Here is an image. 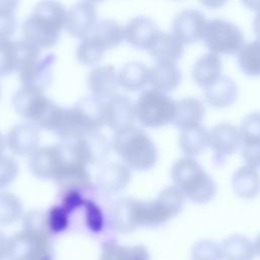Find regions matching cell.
I'll return each instance as SVG.
<instances>
[{"mask_svg":"<svg viewBox=\"0 0 260 260\" xmlns=\"http://www.w3.org/2000/svg\"><path fill=\"white\" fill-rule=\"evenodd\" d=\"M66 15V8L58 0L39 1L22 23L23 39L42 50L54 47L65 28Z\"/></svg>","mask_w":260,"mask_h":260,"instance_id":"1","label":"cell"},{"mask_svg":"<svg viewBox=\"0 0 260 260\" xmlns=\"http://www.w3.org/2000/svg\"><path fill=\"white\" fill-rule=\"evenodd\" d=\"M85 164L71 142L39 147L28 160L30 173L42 180H58Z\"/></svg>","mask_w":260,"mask_h":260,"instance_id":"2","label":"cell"},{"mask_svg":"<svg viewBox=\"0 0 260 260\" xmlns=\"http://www.w3.org/2000/svg\"><path fill=\"white\" fill-rule=\"evenodd\" d=\"M171 176L174 186L192 202L207 203L217 192L214 180L194 157H180L172 166Z\"/></svg>","mask_w":260,"mask_h":260,"instance_id":"3","label":"cell"},{"mask_svg":"<svg viewBox=\"0 0 260 260\" xmlns=\"http://www.w3.org/2000/svg\"><path fill=\"white\" fill-rule=\"evenodd\" d=\"M112 147L122 161L135 171L152 169L158 158L156 146L151 138L136 126L114 133Z\"/></svg>","mask_w":260,"mask_h":260,"instance_id":"4","label":"cell"},{"mask_svg":"<svg viewBox=\"0 0 260 260\" xmlns=\"http://www.w3.org/2000/svg\"><path fill=\"white\" fill-rule=\"evenodd\" d=\"M14 112L40 129L52 132L61 107L42 90L21 86L12 96Z\"/></svg>","mask_w":260,"mask_h":260,"instance_id":"5","label":"cell"},{"mask_svg":"<svg viewBox=\"0 0 260 260\" xmlns=\"http://www.w3.org/2000/svg\"><path fill=\"white\" fill-rule=\"evenodd\" d=\"M185 196L176 186H169L150 201L137 200L138 226L157 228L165 224L183 209Z\"/></svg>","mask_w":260,"mask_h":260,"instance_id":"6","label":"cell"},{"mask_svg":"<svg viewBox=\"0 0 260 260\" xmlns=\"http://www.w3.org/2000/svg\"><path fill=\"white\" fill-rule=\"evenodd\" d=\"M175 113L176 101L152 87L143 90L135 103L136 120L146 128H160L173 123Z\"/></svg>","mask_w":260,"mask_h":260,"instance_id":"7","label":"cell"},{"mask_svg":"<svg viewBox=\"0 0 260 260\" xmlns=\"http://www.w3.org/2000/svg\"><path fill=\"white\" fill-rule=\"evenodd\" d=\"M202 41L209 52L217 55H235L245 45L242 30L226 19H208L205 25Z\"/></svg>","mask_w":260,"mask_h":260,"instance_id":"8","label":"cell"},{"mask_svg":"<svg viewBox=\"0 0 260 260\" xmlns=\"http://www.w3.org/2000/svg\"><path fill=\"white\" fill-rule=\"evenodd\" d=\"M51 235L22 229L10 238L8 260H54Z\"/></svg>","mask_w":260,"mask_h":260,"instance_id":"9","label":"cell"},{"mask_svg":"<svg viewBox=\"0 0 260 260\" xmlns=\"http://www.w3.org/2000/svg\"><path fill=\"white\" fill-rule=\"evenodd\" d=\"M42 56V49L25 39L0 42V77H5Z\"/></svg>","mask_w":260,"mask_h":260,"instance_id":"10","label":"cell"},{"mask_svg":"<svg viewBox=\"0 0 260 260\" xmlns=\"http://www.w3.org/2000/svg\"><path fill=\"white\" fill-rule=\"evenodd\" d=\"M105 101L91 94L80 99L70 108L72 120L79 135L86 132L100 131L106 124Z\"/></svg>","mask_w":260,"mask_h":260,"instance_id":"11","label":"cell"},{"mask_svg":"<svg viewBox=\"0 0 260 260\" xmlns=\"http://www.w3.org/2000/svg\"><path fill=\"white\" fill-rule=\"evenodd\" d=\"M241 145L240 129L231 123L217 124L208 132V146L213 150L214 162L217 166H221L226 156L237 152Z\"/></svg>","mask_w":260,"mask_h":260,"instance_id":"12","label":"cell"},{"mask_svg":"<svg viewBox=\"0 0 260 260\" xmlns=\"http://www.w3.org/2000/svg\"><path fill=\"white\" fill-rule=\"evenodd\" d=\"M106 125L114 132L135 126V104L130 98L115 92L105 101Z\"/></svg>","mask_w":260,"mask_h":260,"instance_id":"13","label":"cell"},{"mask_svg":"<svg viewBox=\"0 0 260 260\" xmlns=\"http://www.w3.org/2000/svg\"><path fill=\"white\" fill-rule=\"evenodd\" d=\"M207 19L197 9L187 8L174 18L172 32L184 44L193 45L202 40Z\"/></svg>","mask_w":260,"mask_h":260,"instance_id":"14","label":"cell"},{"mask_svg":"<svg viewBox=\"0 0 260 260\" xmlns=\"http://www.w3.org/2000/svg\"><path fill=\"white\" fill-rule=\"evenodd\" d=\"M98 23V13L93 4L79 1L67 10L65 29L73 38L82 40L90 36Z\"/></svg>","mask_w":260,"mask_h":260,"instance_id":"15","label":"cell"},{"mask_svg":"<svg viewBox=\"0 0 260 260\" xmlns=\"http://www.w3.org/2000/svg\"><path fill=\"white\" fill-rule=\"evenodd\" d=\"M80 158L86 165H101L109 156L111 143L100 131L81 134L71 142Z\"/></svg>","mask_w":260,"mask_h":260,"instance_id":"16","label":"cell"},{"mask_svg":"<svg viewBox=\"0 0 260 260\" xmlns=\"http://www.w3.org/2000/svg\"><path fill=\"white\" fill-rule=\"evenodd\" d=\"M55 62L56 56L47 54L25 66L18 72L21 86L45 91L53 80Z\"/></svg>","mask_w":260,"mask_h":260,"instance_id":"17","label":"cell"},{"mask_svg":"<svg viewBox=\"0 0 260 260\" xmlns=\"http://www.w3.org/2000/svg\"><path fill=\"white\" fill-rule=\"evenodd\" d=\"M7 147L18 156H30L40 144V128L30 122L12 127L6 136Z\"/></svg>","mask_w":260,"mask_h":260,"instance_id":"18","label":"cell"},{"mask_svg":"<svg viewBox=\"0 0 260 260\" xmlns=\"http://www.w3.org/2000/svg\"><path fill=\"white\" fill-rule=\"evenodd\" d=\"M184 44L172 32L158 30L149 43L146 51L156 63H174L182 58Z\"/></svg>","mask_w":260,"mask_h":260,"instance_id":"19","label":"cell"},{"mask_svg":"<svg viewBox=\"0 0 260 260\" xmlns=\"http://www.w3.org/2000/svg\"><path fill=\"white\" fill-rule=\"evenodd\" d=\"M86 84L92 95L107 100L119 86L118 71L112 65L94 66L88 73Z\"/></svg>","mask_w":260,"mask_h":260,"instance_id":"20","label":"cell"},{"mask_svg":"<svg viewBox=\"0 0 260 260\" xmlns=\"http://www.w3.org/2000/svg\"><path fill=\"white\" fill-rule=\"evenodd\" d=\"M132 178L131 169L124 162H113L104 167L96 176L98 188L106 194H114L125 189Z\"/></svg>","mask_w":260,"mask_h":260,"instance_id":"21","label":"cell"},{"mask_svg":"<svg viewBox=\"0 0 260 260\" xmlns=\"http://www.w3.org/2000/svg\"><path fill=\"white\" fill-rule=\"evenodd\" d=\"M206 103L215 109L231 107L238 99V86L226 75H221L216 81L203 88Z\"/></svg>","mask_w":260,"mask_h":260,"instance_id":"22","label":"cell"},{"mask_svg":"<svg viewBox=\"0 0 260 260\" xmlns=\"http://www.w3.org/2000/svg\"><path fill=\"white\" fill-rule=\"evenodd\" d=\"M124 31L125 41L131 47L146 51L158 28L151 18L147 16H135L124 26Z\"/></svg>","mask_w":260,"mask_h":260,"instance_id":"23","label":"cell"},{"mask_svg":"<svg viewBox=\"0 0 260 260\" xmlns=\"http://www.w3.org/2000/svg\"><path fill=\"white\" fill-rule=\"evenodd\" d=\"M110 223L120 233H131L138 228L136 221V199L123 198L117 201L110 210Z\"/></svg>","mask_w":260,"mask_h":260,"instance_id":"24","label":"cell"},{"mask_svg":"<svg viewBox=\"0 0 260 260\" xmlns=\"http://www.w3.org/2000/svg\"><path fill=\"white\" fill-rule=\"evenodd\" d=\"M221 71L222 62L220 56L209 52L202 55L194 63L192 78L198 86L205 88L222 75Z\"/></svg>","mask_w":260,"mask_h":260,"instance_id":"25","label":"cell"},{"mask_svg":"<svg viewBox=\"0 0 260 260\" xmlns=\"http://www.w3.org/2000/svg\"><path fill=\"white\" fill-rule=\"evenodd\" d=\"M204 115L205 107L200 100L196 98H185L176 102V113L173 124L180 130L201 125Z\"/></svg>","mask_w":260,"mask_h":260,"instance_id":"26","label":"cell"},{"mask_svg":"<svg viewBox=\"0 0 260 260\" xmlns=\"http://www.w3.org/2000/svg\"><path fill=\"white\" fill-rule=\"evenodd\" d=\"M232 187L242 199H254L260 193V175L256 168L245 165L233 175Z\"/></svg>","mask_w":260,"mask_h":260,"instance_id":"27","label":"cell"},{"mask_svg":"<svg viewBox=\"0 0 260 260\" xmlns=\"http://www.w3.org/2000/svg\"><path fill=\"white\" fill-rule=\"evenodd\" d=\"M182 79V73L177 64L155 63L150 67L149 84L152 88L169 93L177 89Z\"/></svg>","mask_w":260,"mask_h":260,"instance_id":"28","label":"cell"},{"mask_svg":"<svg viewBox=\"0 0 260 260\" xmlns=\"http://www.w3.org/2000/svg\"><path fill=\"white\" fill-rule=\"evenodd\" d=\"M150 68L141 62H129L118 71V85L126 91L142 90L149 84Z\"/></svg>","mask_w":260,"mask_h":260,"instance_id":"29","label":"cell"},{"mask_svg":"<svg viewBox=\"0 0 260 260\" xmlns=\"http://www.w3.org/2000/svg\"><path fill=\"white\" fill-rule=\"evenodd\" d=\"M179 146L185 156H198L208 146V131L202 124L181 129Z\"/></svg>","mask_w":260,"mask_h":260,"instance_id":"30","label":"cell"},{"mask_svg":"<svg viewBox=\"0 0 260 260\" xmlns=\"http://www.w3.org/2000/svg\"><path fill=\"white\" fill-rule=\"evenodd\" d=\"M91 36L106 51L119 47L125 41L124 26L118 21L109 18L98 21Z\"/></svg>","mask_w":260,"mask_h":260,"instance_id":"31","label":"cell"},{"mask_svg":"<svg viewBox=\"0 0 260 260\" xmlns=\"http://www.w3.org/2000/svg\"><path fill=\"white\" fill-rule=\"evenodd\" d=\"M223 260H254V243L246 236L236 234L228 237L220 244Z\"/></svg>","mask_w":260,"mask_h":260,"instance_id":"32","label":"cell"},{"mask_svg":"<svg viewBox=\"0 0 260 260\" xmlns=\"http://www.w3.org/2000/svg\"><path fill=\"white\" fill-rule=\"evenodd\" d=\"M100 260H150V255L143 245L124 246L107 242L103 246Z\"/></svg>","mask_w":260,"mask_h":260,"instance_id":"33","label":"cell"},{"mask_svg":"<svg viewBox=\"0 0 260 260\" xmlns=\"http://www.w3.org/2000/svg\"><path fill=\"white\" fill-rule=\"evenodd\" d=\"M238 64L247 76H260V40L257 39L244 45L238 53Z\"/></svg>","mask_w":260,"mask_h":260,"instance_id":"34","label":"cell"},{"mask_svg":"<svg viewBox=\"0 0 260 260\" xmlns=\"http://www.w3.org/2000/svg\"><path fill=\"white\" fill-rule=\"evenodd\" d=\"M23 206L18 196L13 193L0 192V225H10L22 217Z\"/></svg>","mask_w":260,"mask_h":260,"instance_id":"35","label":"cell"},{"mask_svg":"<svg viewBox=\"0 0 260 260\" xmlns=\"http://www.w3.org/2000/svg\"><path fill=\"white\" fill-rule=\"evenodd\" d=\"M106 50L90 35L80 41L76 48V59L85 66H94L102 61Z\"/></svg>","mask_w":260,"mask_h":260,"instance_id":"36","label":"cell"},{"mask_svg":"<svg viewBox=\"0 0 260 260\" xmlns=\"http://www.w3.org/2000/svg\"><path fill=\"white\" fill-rule=\"evenodd\" d=\"M191 260H223L221 245L212 240H200L191 249Z\"/></svg>","mask_w":260,"mask_h":260,"instance_id":"37","label":"cell"},{"mask_svg":"<svg viewBox=\"0 0 260 260\" xmlns=\"http://www.w3.org/2000/svg\"><path fill=\"white\" fill-rule=\"evenodd\" d=\"M242 143L260 142V112L248 114L241 122Z\"/></svg>","mask_w":260,"mask_h":260,"instance_id":"38","label":"cell"},{"mask_svg":"<svg viewBox=\"0 0 260 260\" xmlns=\"http://www.w3.org/2000/svg\"><path fill=\"white\" fill-rule=\"evenodd\" d=\"M47 213L49 228L53 235L64 232L69 224V216L71 212L62 204L53 206Z\"/></svg>","mask_w":260,"mask_h":260,"instance_id":"39","label":"cell"},{"mask_svg":"<svg viewBox=\"0 0 260 260\" xmlns=\"http://www.w3.org/2000/svg\"><path fill=\"white\" fill-rule=\"evenodd\" d=\"M19 167L17 161L8 155L0 156V191L8 187L17 177Z\"/></svg>","mask_w":260,"mask_h":260,"instance_id":"40","label":"cell"},{"mask_svg":"<svg viewBox=\"0 0 260 260\" xmlns=\"http://www.w3.org/2000/svg\"><path fill=\"white\" fill-rule=\"evenodd\" d=\"M85 211V224L92 233H100L104 228V216L99 205L93 201L86 199L84 201Z\"/></svg>","mask_w":260,"mask_h":260,"instance_id":"41","label":"cell"},{"mask_svg":"<svg viewBox=\"0 0 260 260\" xmlns=\"http://www.w3.org/2000/svg\"><path fill=\"white\" fill-rule=\"evenodd\" d=\"M17 27L14 14L0 12V42L11 40Z\"/></svg>","mask_w":260,"mask_h":260,"instance_id":"42","label":"cell"},{"mask_svg":"<svg viewBox=\"0 0 260 260\" xmlns=\"http://www.w3.org/2000/svg\"><path fill=\"white\" fill-rule=\"evenodd\" d=\"M242 156L246 165L253 168H260V142L242 143Z\"/></svg>","mask_w":260,"mask_h":260,"instance_id":"43","label":"cell"},{"mask_svg":"<svg viewBox=\"0 0 260 260\" xmlns=\"http://www.w3.org/2000/svg\"><path fill=\"white\" fill-rule=\"evenodd\" d=\"M18 4L19 0H0V12L14 14Z\"/></svg>","mask_w":260,"mask_h":260,"instance_id":"44","label":"cell"},{"mask_svg":"<svg viewBox=\"0 0 260 260\" xmlns=\"http://www.w3.org/2000/svg\"><path fill=\"white\" fill-rule=\"evenodd\" d=\"M10 238H7L3 233L0 232V260L8 258L9 254Z\"/></svg>","mask_w":260,"mask_h":260,"instance_id":"45","label":"cell"},{"mask_svg":"<svg viewBox=\"0 0 260 260\" xmlns=\"http://www.w3.org/2000/svg\"><path fill=\"white\" fill-rule=\"evenodd\" d=\"M229 0H199V2L209 8V9H218V8H221L222 6L225 5V3L228 2Z\"/></svg>","mask_w":260,"mask_h":260,"instance_id":"46","label":"cell"},{"mask_svg":"<svg viewBox=\"0 0 260 260\" xmlns=\"http://www.w3.org/2000/svg\"><path fill=\"white\" fill-rule=\"evenodd\" d=\"M241 1L248 9L256 12L260 11V0H241Z\"/></svg>","mask_w":260,"mask_h":260,"instance_id":"47","label":"cell"},{"mask_svg":"<svg viewBox=\"0 0 260 260\" xmlns=\"http://www.w3.org/2000/svg\"><path fill=\"white\" fill-rule=\"evenodd\" d=\"M253 31L258 40H260V11L257 12L254 20H253Z\"/></svg>","mask_w":260,"mask_h":260,"instance_id":"48","label":"cell"},{"mask_svg":"<svg viewBox=\"0 0 260 260\" xmlns=\"http://www.w3.org/2000/svg\"><path fill=\"white\" fill-rule=\"evenodd\" d=\"M6 147H7L6 137L0 132V156L3 155V152H4V150H5Z\"/></svg>","mask_w":260,"mask_h":260,"instance_id":"49","label":"cell"},{"mask_svg":"<svg viewBox=\"0 0 260 260\" xmlns=\"http://www.w3.org/2000/svg\"><path fill=\"white\" fill-rule=\"evenodd\" d=\"M254 247H255L256 254H258V255L260 256V234L257 236V238H256V240H255Z\"/></svg>","mask_w":260,"mask_h":260,"instance_id":"50","label":"cell"},{"mask_svg":"<svg viewBox=\"0 0 260 260\" xmlns=\"http://www.w3.org/2000/svg\"><path fill=\"white\" fill-rule=\"evenodd\" d=\"M84 1L89 2V3L93 4V5H95V4H99V3H101V2H103V1H105V0H84Z\"/></svg>","mask_w":260,"mask_h":260,"instance_id":"51","label":"cell"},{"mask_svg":"<svg viewBox=\"0 0 260 260\" xmlns=\"http://www.w3.org/2000/svg\"><path fill=\"white\" fill-rule=\"evenodd\" d=\"M0 98H1V86H0Z\"/></svg>","mask_w":260,"mask_h":260,"instance_id":"52","label":"cell"}]
</instances>
